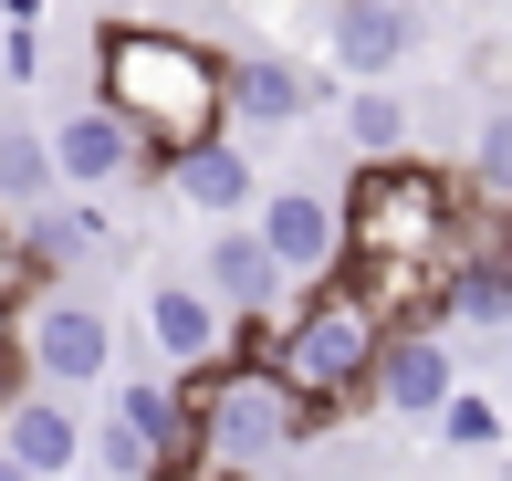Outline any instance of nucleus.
Returning a JSON list of instances; mask_svg holds the SVG:
<instances>
[{"label":"nucleus","instance_id":"f257e3e1","mask_svg":"<svg viewBox=\"0 0 512 481\" xmlns=\"http://www.w3.org/2000/svg\"><path fill=\"white\" fill-rule=\"evenodd\" d=\"M220 63L199 32H168V21H115L95 42V105H115L136 136L178 147V136H220Z\"/></svg>","mask_w":512,"mask_h":481},{"label":"nucleus","instance_id":"f03ea898","mask_svg":"<svg viewBox=\"0 0 512 481\" xmlns=\"http://www.w3.org/2000/svg\"><path fill=\"white\" fill-rule=\"evenodd\" d=\"M377 346H387V314L366 304L356 283H324V293H304V304L262 335V366H272V387L324 429V419H345V408L366 398Z\"/></svg>","mask_w":512,"mask_h":481},{"label":"nucleus","instance_id":"7ed1b4c3","mask_svg":"<svg viewBox=\"0 0 512 481\" xmlns=\"http://www.w3.org/2000/svg\"><path fill=\"white\" fill-rule=\"evenodd\" d=\"M178 398H189V461L220 471V481H262L283 450L314 440V419L272 387V366H199V377H178Z\"/></svg>","mask_w":512,"mask_h":481},{"label":"nucleus","instance_id":"20e7f679","mask_svg":"<svg viewBox=\"0 0 512 481\" xmlns=\"http://www.w3.org/2000/svg\"><path fill=\"white\" fill-rule=\"evenodd\" d=\"M450 210H460L450 168H429V157H366V178L335 210V262H418V272H439Z\"/></svg>","mask_w":512,"mask_h":481},{"label":"nucleus","instance_id":"39448f33","mask_svg":"<svg viewBox=\"0 0 512 481\" xmlns=\"http://www.w3.org/2000/svg\"><path fill=\"white\" fill-rule=\"evenodd\" d=\"M21 366H32L42 387H105L115 377V314L95 304V293H32V314H21Z\"/></svg>","mask_w":512,"mask_h":481},{"label":"nucleus","instance_id":"423d86ee","mask_svg":"<svg viewBox=\"0 0 512 481\" xmlns=\"http://www.w3.org/2000/svg\"><path fill=\"white\" fill-rule=\"evenodd\" d=\"M147 178H157V199H178V210H199V220H241L251 199H262V168H251V147L241 136H178V147H157L147 157Z\"/></svg>","mask_w":512,"mask_h":481},{"label":"nucleus","instance_id":"0eeeda50","mask_svg":"<svg viewBox=\"0 0 512 481\" xmlns=\"http://www.w3.org/2000/svg\"><path fill=\"white\" fill-rule=\"evenodd\" d=\"M42 157H53V189H84V199H95V189H115V178H136V168H147V136L115 116V105L84 95L74 116H53V126H42Z\"/></svg>","mask_w":512,"mask_h":481},{"label":"nucleus","instance_id":"6e6552de","mask_svg":"<svg viewBox=\"0 0 512 481\" xmlns=\"http://www.w3.org/2000/svg\"><path fill=\"white\" fill-rule=\"evenodd\" d=\"M460 387V356H450V335L439 325H387V346L377 366H366V398L387 408V419H429L439 398Z\"/></svg>","mask_w":512,"mask_h":481},{"label":"nucleus","instance_id":"1a4fd4ad","mask_svg":"<svg viewBox=\"0 0 512 481\" xmlns=\"http://www.w3.org/2000/svg\"><path fill=\"white\" fill-rule=\"evenodd\" d=\"M189 283L230 314V325H272V314H283V293H293L283 272H272V251L251 241V220H220V231H209V251H199Z\"/></svg>","mask_w":512,"mask_h":481},{"label":"nucleus","instance_id":"9d476101","mask_svg":"<svg viewBox=\"0 0 512 481\" xmlns=\"http://www.w3.org/2000/svg\"><path fill=\"white\" fill-rule=\"evenodd\" d=\"M324 53H335V84H398V63L418 53V11L408 0H335Z\"/></svg>","mask_w":512,"mask_h":481},{"label":"nucleus","instance_id":"9b49d317","mask_svg":"<svg viewBox=\"0 0 512 481\" xmlns=\"http://www.w3.org/2000/svg\"><path fill=\"white\" fill-rule=\"evenodd\" d=\"M251 241L272 251V272H283V283H324V272H345L335 262V199L324 189H262L251 199Z\"/></svg>","mask_w":512,"mask_h":481},{"label":"nucleus","instance_id":"f8f14e48","mask_svg":"<svg viewBox=\"0 0 512 481\" xmlns=\"http://www.w3.org/2000/svg\"><path fill=\"white\" fill-rule=\"evenodd\" d=\"M147 346H157L168 377H199V366L230 356V314L209 304L189 272H157V283H147Z\"/></svg>","mask_w":512,"mask_h":481},{"label":"nucleus","instance_id":"ddd939ff","mask_svg":"<svg viewBox=\"0 0 512 481\" xmlns=\"http://www.w3.org/2000/svg\"><path fill=\"white\" fill-rule=\"evenodd\" d=\"M314 95H324V84H314L293 53H241V63H220V126H262V136H283V126L314 116Z\"/></svg>","mask_w":512,"mask_h":481},{"label":"nucleus","instance_id":"4468645a","mask_svg":"<svg viewBox=\"0 0 512 481\" xmlns=\"http://www.w3.org/2000/svg\"><path fill=\"white\" fill-rule=\"evenodd\" d=\"M0 461H21L32 481H63L84 461L74 398H63V387H11V398H0Z\"/></svg>","mask_w":512,"mask_h":481},{"label":"nucleus","instance_id":"2eb2a0df","mask_svg":"<svg viewBox=\"0 0 512 481\" xmlns=\"http://www.w3.org/2000/svg\"><path fill=\"white\" fill-rule=\"evenodd\" d=\"M105 408L157 450V461H189V398H178V377H105Z\"/></svg>","mask_w":512,"mask_h":481},{"label":"nucleus","instance_id":"dca6fc26","mask_svg":"<svg viewBox=\"0 0 512 481\" xmlns=\"http://www.w3.org/2000/svg\"><path fill=\"white\" fill-rule=\"evenodd\" d=\"M53 189V157H42V126L32 116H0V220H32Z\"/></svg>","mask_w":512,"mask_h":481},{"label":"nucleus","instance_id":"f3484780","mask_svg":"<svg viewBox=\"0 0 512 481\" xmlns=\"http://www.w3.org/2000/svg\"><path fill=\"white\" fill-rule=\"evenodd\" d=\"M408 136H418V105L398 84H345V147L356 157H408Z\"/></svg>","mask_w":512,"mask_h":481},{"label":"nucleus","instance_id":"a211bd4d","mask_svg":"<svg viewBox=\"0 0 512 481\" xmlns=\"http://www.w3.org/2000/svg\"><path fill=\"white\" fill-rule=\"evenodd\" d=\"M460 189L471 199H512V105H492V116H481V136H471V178H460Z\"/></svg>","mask_w":512,"mask_h":481},{"label":"nucleus","instance_id":"6ab92c4d","mask_svg":"<svg viewBox=\"0 0 512 481\" xmlns=\"http://www.w3.org/2000/svg\"><path fill=\"white\" fill-rule=\"evenodd\" d=\"M429 429H439L450 450H502V408L481 398V387H450V398L429 408Z\"/></svg>","mask_w":512,"mask_h":481},{"label":"nucleus","instance_id":"aec40b11","mask_svg":"<svg viewBox=\"0 0 512 481\" xmlns=\"http://www.w3.org/2000/svg\"><path fill=\"white\" fill-rule=\"evenodd\" d=\"M84 450H95V461H105L115 481H157V471H168V461H157V450H147V440H136V429H126V419H115V408H105V419H95V429H84Z\"/></svg>","mask_w":512,"mask_h":481},{"label":"nucleus","instance_id":"412c9836","mask_svg":"<svg viewBox=\"0 0 512 481\" xmlns=\"http://www.w3.org/2000/svg\"><path fill=\"white\" fill-rule=\"evenodd\" d=\"M0 481H32V471H21V461H0Z\"/></svg>","mask_w":512,"mask_h":481},{"label":"nucleus","instance_id":"4be33fe9","mask_svg":"<svg viewBox=\"0 0 512 481\" xmlns=\"http://www.w3.org/2000/svg\"><path fill=\"white\" fill-rule=\"evenodd\" d=\"M0 398H11V356H0Z\"/></svg>","mask_w":512,"mask_h":481},{"label":"nucleus","instance_id":"5701e85b","mask_svg":"<svg viewBox=\"0 0 512 481\" xmlns=\"http://www.w3.org/2000/svg\"><path fill=\"white\" fill-rule=\"evenodd\" d=\"M262 481H293V471H262Z\"/></svg>","mask_w":512,"mask_h":481}]
</instances>
